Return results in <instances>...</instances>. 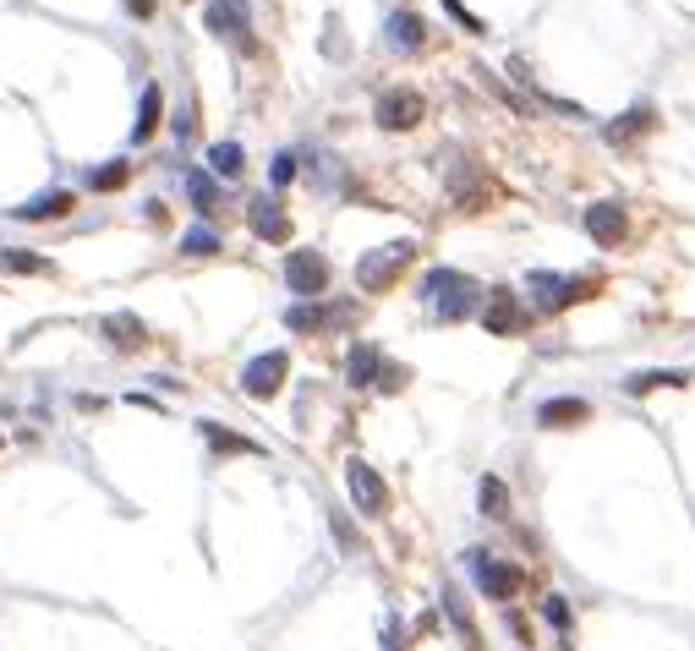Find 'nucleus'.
I'll list each match as a JSON object with an SVG mask.
<instances>
[{"label": "nucleus", "instance_id": "1", "mask_svg": "<svg viewBox=\"0 0 695 651\" xmlns=\"http://www.w3.org/2000/svg\"><path fill=\"white\" fill-rule=\"evenodd\" d=\"M422 296L444 323H460V318H471V312L482 307V285L471 274H460V269H433L422 279Z\"/></svg>", "mask_w": 695, "mask_h": 651}, {"label": "nucleus", "instance_id": "2", "mask_svg": "<svg viewBox=\"0 0 695 651\" xmlns=\"http://www.w3.org/2000/svg\"><path fill=\"white\" fill-rule=\"evenodd\" d=\"M411 258H416L411 241H389L384 252H367V258L356 263V285L362 290H389L405 269H411Z\"/></svg>", "mask_w": 695, "mask_h": 651}, {"label": "nucleus", "instance_id": "3", "mask_svg": "<svg viewBox=\"0 0 695 651\" xmlns=\"http://www.w3.org/2000/svg\"><path fill=\"white\" fill-rule=\"evenodd\" d=\"M285 285H291L301 301H318L323 290H329V258H323L318 247H296L291 258H285Z\"/></svg>", "mask_w": 695, "mask_h": 651}, {"label": "nucleus", "instance_id": "4", "mask_svg": "<svg viewBox=\"0 0 695 651\" xmlns=\"http://www.w3.org/2000/svg\"><path fill=\"white\" fill-rule=\"evenodd\" d=\"M526 285H531V296H537V307L542 312H564L570 301H581V296H592V279H570V274H548V269H537V274H526Z\"/></svg>", "mask_w": 695, "mask_h": 651}, {"label": "nucleus", "instance_id": "5", "mask_svg": "<svg viewBox=\"0 0 695 651\" xmlns=\"http://www.w3.org/2000/svg\"><path fill=\"white\" fill-rule=\"evenodd\" d=\"M422 115H427V104L416 88H389V93H378V104H373V121L384 126V132H411V126H422Z\"/></svg>", "mask_w": 695, "mask_h": 651}, {"label": "nucleus", "instance_id": "6", "mask_svg": "<svg viewBox=\"0 0 695 651\" xmlns=\"http://www.w3.org/2000/svg\"><path fill=\"white\" fill-rule=\"evenodd\" d=\"M471 575H477L482 597H493V602H509V597L520 591V569L509 564V558L482 553V548H471Z\"/></svg>", "mask_w": 695, "mask_h": 651}, {"label": "nucleus", "instance_id": "7", "mask_svg": "<svg viewBox=\"0 0 695 651\" xmlns=\"http://www.w3.org/2000/svg\"><path fill=\"white\" fill-rule=\"evenodd\" d=\"M345 372H351V383H378L384 378V389H400L405 383V367H395V362H384V351H378V345H351V362H345Z\"/></svg>", "mask_w": 695, "mask_h": 651}, {"label": "nucleus", "instance_id": "8", "mask_svg": "<svg viewBox=\"0 0 695 651\" xmlns=\"http://www.w3.org/2000/svg\"><path fill=\"white\" fill-rule=\"evenodd\" d=\"M203 28L219 33V39H230V44H252V11H247V0H208Z\"/></svg>", "mask_w": 695, "mask_h": 651}, {"label": "nucleus", "instance_id": "9", "mask_svg": "<svg viewBox=\"0 0 695 651\" xmlns=\"http://www.w3.org/2000/svg\"><path fill=\"white\" fill-rule=\"evenodd\" d=\"M362 312L351 307V301H340V307H329V301H301V307L285 312V323H291L296 334H318V329H340V323H356Z\"/></svg>", "mask_w": 695, "mask_h": 651}, {"label": "nucleus", "instance_id": "10", "mask_svg": "<svg viewBox=\"0 0 695 651\" xmlns=\"http://www.w3.org/2000/svg\"><path fill=\"white\" fill-rule=\"evenodd\" d=\"M345 487H351V498H356V509H362V515H384L389 487L378 482V471H373L367 460H351V465H345Z\"/></svg>", "mask_w": 695, "mask_h": 651}, {"label": "nucleus", "instance_id": "11", "mask_svg": "<svg viewBox=\"0 0 695 651\" xmlns=\"http://www.w3.org/2000/svg\"><path fill=\"white\" fill-rule=\"evenodd\" d=\"M285 372H291L285 351H269V356H258V362H247V372H241V389H247L252 400H269V394L285 383Z\"/></svg>", "mask_w": 695, "mask_h": 651}, {"label": "nucleus", "instance_id": "12", "mask_svg": "<svg viewBox=\"0 0 695 651\" xmlns=\"http://www.w3.org/2000/svg\"><path fill=\"white\" fill-rule=\"evenodd\" d=\"M586 230L597 236V247H619L630 236V214H624V203H592L586 208Z\"/></svg>", "mask_w": 695, "mask_h": 651}, {"label": "nucleus", "instance_id": "13", "mask_svg": "<svg viewBox=\"0 0 695 651\" xmlns=\"http://www.w3.org/2000/svg\"><path fill=\"white\" fill-rule=\"evenodd\" d=\"M247 225H252V236H263V241H291V219H285V208L274 203V197H252Z\"/></svg>", "mask_w": 695, "mask_h": 651}, {"label": "nucleus", "instance_id": "14", "mask_svg": "<svg viewBox=\"0 0 695 651\" xmlns=\"http://www.w3.org/2000/svg\"><path fill=\"white\" fill-rule=\"evenodd\" d=\"M99 329H104V340H110L115 351H137V345H148V329H143L137 312H110Z\"/></svg>", "mask_w": 695, "mask_h": 651}, {"label": "nucleus", "instance_id": "15", "mask_svg": "<svg viewBox=\"0 0 695 651\" xmlns=\"http://www.w3.org/2000/svg\"><path fill=\"white\" fill-rule=\"evenodd\" d=\"M482 323H488V334H520V329H526V312L515 307V296H509V290H493Z\"/></svg>", "mask_w": 695, "mask_h": 651}, {"label": "nucleus", "instance_id": "16", "mask_svg": "<svg viewBox=\"0 0 695 651\" xmlns=\"http://www.w3.org/2000/svg\"><path fill=\"white\" fill-rule=\"evenodd\" d=\"M384 33H389V44H395V50H405V55H411V50H422V39H427V22L416 17V11H395Z\"/></svg>", "mask_w": 695, "mask_h": 651}, {"label": "nucleus", "instance_id": "17", "mask_svg": "<svg viewBox=\"0 0 695 651\" xmlns=\"http://www.w3.org/2000/svg\"><path fill=\"white\" fill-rule=\"evenodd\" d=\"M198 433H203V444L214 449V455H258V444H252V438L230 433V427H219V422H198Z\"/></svg>", "mask_w": 695, "mask_h": 651}, {"label": "nucleus", "instance_id": "18", "mask_svg": "<svg viewBox=\"0 0 695 651\" xmlns=\"http://www.w3.org/2000/svg\"><path fill=\"white\" fill-rule=\"evenodd\" d=\"M641 132H652V110H646V104H635V110H624L619 121H613L608 132H602V137H608L613 148H624L630 137H641Z\"/></svg>", "mask_w": 695, "mask_h": 651}, {"label": "nucleus", "instance_id": "19", "mask_svg": "<svg viewBox=\"0 0 695 651\" xmlns=\"http://www.w3.org/2000/svg\"><path fill=\"white\" fill-rule=\"evenodd\" d=\"M72 214V192H44V197H33V203H22L17 208V219H66Z\"/></svg>", "mask_w": 695, "mask_h": 651}, {"label": "nucleus", "instance_id": "20", "mask_svg": "<svg viewBox=\"0 0 695 651\" xmlns=\"http://www.w3.org/2000/svg\"><path fill=\"white\" fill-rule=\"evenodd\" d=\"M586 416H592V405H586V400H548L537 411V422L542 427H575V422H586Z\"/></svg>", "mask_w": 695, "mask_h": 651}, {"label": "nucleus", "instance_id": "21", "mask_svg": "<svg viewBox=\"0 0 695 651\" xmlns=\"http://www.w3.org/2000/svg\"><path fill=\"white\" fill-rule=\"evenodd\" d=\"M159 110H165V93H159V83H148V88H143V110H137V126H132L137 143H148V137H154Z\"/></svg>", "mask_w": 695, "mask_h": 651}, {"label": "nucleus", "instance_id": "22", "mask_svg": "<svg viewBox=\"0 0 695 651\" xmlns=\"http://www.w3.org/2000/svg\"><path fill=\"white\" fill-rule=\"evenodd\" d=\"M477 504H482V515H488V520H504V515H509V487L498 482V476H482Z\"/></svg>", "mask_w": 695, "mask_h": 651}, {"label": "nucleus", "instance_id": "23", "mask_svg": "<svg viewBox=\"0 0 695 651\" xmlns=\"http://www.w3.org/2000/svg\"><path fill=\"white\" fill-rule=\"evenodd\" d=\"M208 165H214V176L236 181L241 170H247V159H241V143H214V148H208Z\"/></svg>", "mask_w": 695, "mask_h": 651}, {"label": "nucleus", "instance_id": "24", "mask_svg": "<svg viewBox=\"0 0 695 651\" xmlns=\"http://www.w3.org/2000/svg\"><path fill=\"white\" fill-rule=\"evenodd\" d=\"M690 372H635V378H624V389L630 394H646V389H685Z\"/></svg>", "mask_w": 695, "mask_h": 651}, {"label": "nucleus", "instance_id": "25", "mask_svg": "<svg viewBox=\"0 0 695 651\" xmlns=\"http://www.w3.org/2000/svg\"><path fill=\"white\" fill-rule=\"evenodd\" d=\"M187 192H192L198 214H214L219 208V186H214V176H203V170H187Z\"/></svg>", "mask_w": 695, "mask_h": 651}, {"label": "nucleus", "instance_id": "26", "mask_svg": "<svg viewBox=\"0 0 695 651\" xmlns=\"http://www.w3.org/2000/svg\"><path fill=\"white\" fill-rule=\"evenodd\" d=\"M181 252H187V258H214L219 252V236L208 225H192L187 236H181Z\"/></svg>", "mask_w": 695, "mask_h": 651}, {"label": "nucleus", "instance_id": "27", "mask_svg": "<svg viewBox=\"0 0 695 651\" xmlns=\"http://www.w3.org/2000/svg\"><path fill=\"white\" fill-rule=\"evenodd\" d=\"M0 269L6 274H50V258H39V252H0Z\"/></svg>", "mask_w": 695, "mask_h": 651}, {"label": "nucleus", "instance_id": "28", "mask_svg": "<svg viewBox=\"0 0 695 651\" xmlns=\"http://www.w3.org/2000/svg\"><path fill=\"white\" fill-rule=\"evenodd\" d=\"M126 176H132V165L126 159H115V165H104V170H94V192H115V186H126Z\"/></svg>", "mask_w": 695, "mask_h": 651}, {"label": "nucleus", "instance_id": "29", "mask_svg": "<svg viewBox=\"0 0 695 651\" xmlns=\"http://www.w3.org/2000/svg\"><path fill=\"white\" fill-rule=\"evenodd\" d=\"M444 6H449V17H455L466 33H488V28H482V17H477V11H466V0H444Z\"/></svg>", "mask_w": 695, "mask_h": 651}, {"label": "nucleus", "instance_id": "30", "mask_svg": "<svg viewBox=\"0 0 695 651\" xmlns=\"http://www.w3.org/2000/svg\"><path fill=\"white\" fill-rule=\"evenodd\" d=\"M269 181H274V186H291V181H296V154H274Z\"/></svg>", "mask_w": 695, "mask_h": 651}, {"label": "nucleus", "instance_id": "31", "mask_svg": "<svg viewBox=\"0 0 695 651\" xmlns=\"http://www.w3.org/2000/svg\"><path fill=\"white\" fill-rule=\"evenodd\" d=\"M542 619L564 630V624H570V608H564V597H548V602H542Z\"/></svg>", "mask_w": 695, "mask_h": 651}, {"label": "nucleus", "instance_id": "32", "mask_svg": "<svg viewBox=\"0 0 695 651\" xmlns=\"http://www.w3.org/2000/svg\"><path fill=\"white\" fill-rule=\"evenodd\" d=\"M334 537H340V542H345V548H351V553L362 548V537H356V526H351V520H345V515H334Z\"/></svg>", "mask_w": 695, "mask_h": 651}, {"label": "nucleus", "instance_id": "33", "mask_svg": "<svg viewBox=\"0 0 695 651\" xmlns=\"http://www.w3.org/2000/svg\"><path fill=\"white\" fill-rule=\"evenodd\" d=\"M176 137H181V143L192 137V110H181V115H176Z\"/></svg>", "mask_w": 695, "mask_h": 651}, {"label": "nucleus", "instance_id": "34", "mask_svg": "<svg viewBox=\"0 0 695 651\" xmlns=\"http://www.w3.org/2000/svg\"><path fill=\"white\" fill-rule=\"evenodd\" d=\"M126 6H132L137 17H154V6H159V0H126Z\"/></svg>", "mask_w": 695, "mask_h": 651}, {"label": "nucleus", "instance_id": "35", "mask_svg": "<svg viewBox=\"0 0 695 651\" xmlns=\"http://www.w3.org/2000/svg\"><path fill=\"white\" fill-rule=\"evenodd\" d=\"M384 651H405V646L395 641V630H389V635H384Z\"/></svg>", "mask_w": 695, "mask_h": 651}]
</instances>
